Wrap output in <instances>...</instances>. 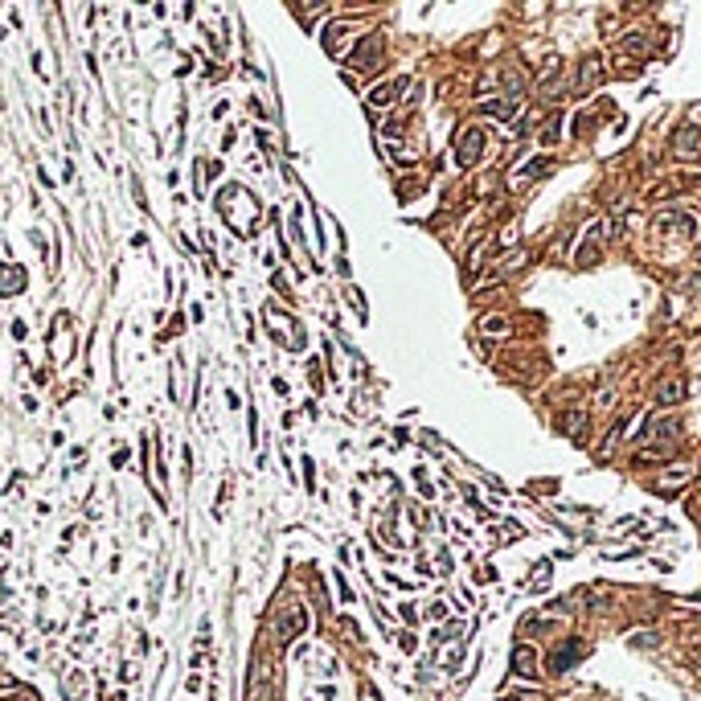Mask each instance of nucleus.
Here are the masks:
<instances>
[{
	"label": "nucleus",
	"instance_id": "obj_6",
	"mask_svg": "<svg viewBox=\"0 0 701 701\" xmlns=\"http://www.w3.org/2000/svg\"><path fill=\"white\" fill-rule=\"evenodd\" d=\"M513 668L529 677V673H533V648H525V644H521V648H517V657H513Z\"/></svg>",
	"mask_w": 701,
	"mask_h": 701
},
{
	"label": "nucleus",
	"instance_id": "obj_1",
	"mask_svg": "<svg viewBox=\"0 0 701 701\" xmlns=\"http://www.w3.org/2000/svg\"><path fill=\"white\" fill-rule=\"evenodd\" d=\"M480 148H484V135H480V128H464V135L455 140V156H459L464 164H472V160L480 156Z\"/></svg>",
	"mask_w": 701,
	"mask_h": 701
},
{
	"label": "nucleus",
	"instance_id": "obj_2",
	"mask_svg": "<svg viewBox=\"0 0 701 701\" xmlns=\"http://www.w3.org/2000/svg\"><path fill=\"white\" fill-rule=\"evenodd\" d=\"M599 238H603V221H595V226H591V234H586V242H582V251H578V263H591V259H595Z\"/></svg>",
	"mask_w": 701,
	"mask_h": 701
},
{
	"label": "nucleus",
	"instance_id": "obj_9",
	"mask_svg": "<svg viewBox=\"0 0 701 701\" xmlns=\"http://www.w3.org/2000/svg\"><path fill=\"white\" fill-rule=\"evenodd\" d=\"M484 328H488V332H505L509 324H505V316H488V324H484Z\"/></svg>",
	"mask_w": 701,
	"mask_h": 701
},
{
	"label": "nucleus",
	"instance_id": "obj_10",
	"mask_svg": "<svg viewBox=\"0 0 701 701\" xmlns=\"http://www.w3.org/2000/svg\"><path fill=\"white\" fill-rule=\"evenodd\" d=\"M361 693H365V701H378V698H373V689H369V685H365V689H361Z\"/></svg>",
	"mask_w": 701,
	"mask_h": 701
},
{
	"label": "nucleus",
	"instance_id": "obj_3",
	"mask_svg": "<svg viewBox=\"0 0 701 701\" xmlns=\"http://www.w3.org/2000/svg\"><path fill=\"white\" fill-rule=\"evenodd\" d=\"M599 74H603V62H599V58H586V62H582V90L595 87V83H599Z\"/></svg>",
	"mask_w": 701,
	"mask_h": 701
},
{
	"label": "nucleus",
	"instance_id": "obj_7",
	"mask_svg": "<svg viewBox=\"0 0 701 701\" xmlns=\"http://www.w3.org/2000/svg\"><path fill=\"white\" fill-rule=\"evenodd\" d=\"M685 398V382H664V390H660V402L668 406V402H681Z\"/></svg>",
	"mask_w": 701,
	"mask_h": 701
},
{
	"label": "nucleus",
	"instance_id": "obj_8",
	"mask_svg": "<svg viewBox=\"0 0 701 701\" xmlns=\"http://www.w3.org/2000/svg\"><path fill=\"white\" fill-rule=\"evenodd\" d=\"M681 480H685V468H677V472H664V476H660V488H681Z\"/></svg>",
	"mask_w": 701,
	"mask_h": 701
},
{
	"label": "nucleus",
	"instance_id": "obj_11",
	"mask_svg": "<svg viewBox=\"0 0 701 701\" xmlns=\"http://www.w3.org/2000/svg\"><path fill=\"white\" fill-rule=\"evenodd\" d=\"M698 251H701V242H698Z\"/></svg>",
	"mask_w": 701,
	"mask_h": 701
},
{
	"label": "nucleus",
	"instance_id": "obj_4",
	"mask_svg": "<svg viewBox=\"0 0 701 701\" xmlns=\"http://www.w3.org/2000/svg\"><path fill=\"white\" fill-rule=\"evenodd\" d=\"M378 45H382V42H378V37H369V42H365V45H357V53H353V62H357V66H373V62H378V58H373V53H378Z\"/></svg>",
	"mask_w": 701,
	"mask_h": 701
},
{
	"label": "nucleus",
	"instance_id": "obj_5",
	"mask_svg": "<svg viewBox=\"0 0 701 701\" xmlns=\"http://www.w3.org/2000/svg\"><path fill=\"white\" fill-rule=\"evenodd\" d=\"M398 87H402V83H382V87H373V94H369V103L386 107V103H390V99L398 94Z\"/></svg>",
	"mask_w": 701,
	"mask_h": 701
}]
</instances>
